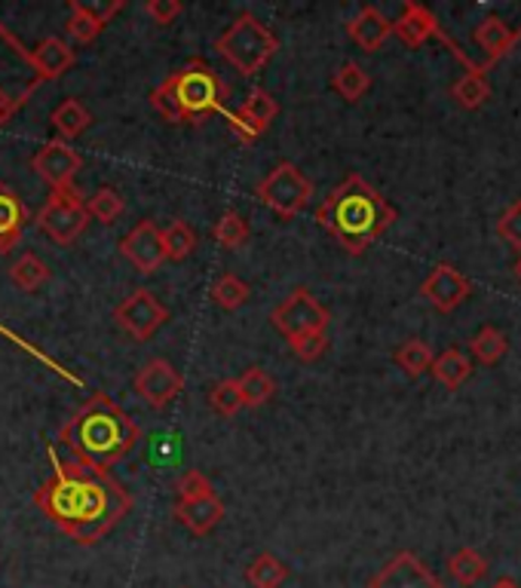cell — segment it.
<instances>
[{
    "instance_id": "cell-45",
    "label": "cell",
    "mask_w": 521,
    "mask_h": 588,
    "mask_svg": "<svg viewBox=\"0 0 521 588\" xmlns=\"http://www.w3.org/2000/svg\"><path fill=\"white\" fill-rule=\"evenodd\" d=\"M512 273H516V280L521 282V258H519V261H516V267H512Z\"/></svg>"
},
{
    "instance_id": "cell-7",
    "label": "cell",
    "mask_w": 521,
    "mask_h": 588,
    "mask_svg": "<svg viewBox=\"0 0 521 588\" xmlns=\"http://www.w3.org/2000/svg\"><path fill=\"white\" fill-rule=\"evenodd\" d=\"M254 196H258L273 215L288 220L298 218L301 212L307 208L313 196V184L310 178L304 176L295 162L285 160L280 162V166H273L268 176L254 184Z\"/></svg>"
},
{
    "instance_id": "cell-39",
    "label": "cell",
    "mask_w": 521,
    "mask_h": 588,
    "mask_svg": "<svg viewBox=\"0 0 521 588\" xmlns=\"http://www.w3.org/2000/svg\"><path fill=\"white\" fill-rule=\"evenodd\" d=\"M175 494H179V502H194L203 500V497H212L215 487H212V482L200 470H188L175 482Z\"/></svg>"
},
{
    "instance_id": "cell-21",
    "label": "cell",
    "mask_w": 521,
    "mask_h": 588,
    "mask_svg": "<svg viewBox=\"0 0 521 588\" xmlns=\"http://www.w3.org/2000/svg\"><path fill=\"white\" fill-rule=\"evenodd\" d=\"M172 514H175L194 536H206V533L218 528V521L224 518V502L218 500V494H212V497H203V500L194 502H175Z\"/></svg>"
},
{
    "instance_id": "cell-20",
    "label": "cell",
    "mask_w": 521,
    "mask_h": 588,
    "mask_svg": "<svg viewBox=\"0 0 521 588\" xmlns=\"http://www.w3.org/2000/svg\"><path fill=\"white\" fill-rule=\"evenodd\" d=\"M120 7H123V3H111L107 10H92V7H87V3H77V0H71V3H68L71 15H68V25H65L68 37H71L75 44H92V41H95V37L104 31L107 19H111L114 13H120Z\"/></svg>"
},
{
    "instance_id": "cell-4",
    "label": "cell",
    "mask_w": 521,
    "mask_h": 588,
    "mask_svg": "<svg viewBox=\"0 0 521 588\" xmlns=\"http://www.w3.org/2000/svg\"><path fill=\"white\" fill-rule=\"evenodd\" d=\"M215 49H218V56H222L227 65L237 68V74L254 77V74L264 71L268 61L280 53V41H276V34H273L264 22H258L254 15L242 13L237 22L215 41Z\"/></svg>"
},
{
    "instance_id": "cell-23",
    "label": "cell",
    "mask_w": 521,
    "mask_h": 588,
    "mask_svg": "<svg viewBox=\"0 0 521 588\" xmlns=\"http://www.w3.org/2000/svg\"><path fill=\"white\" fill-rule=\"evenodd\" d=\"M473 41H476L478 49L488 56V61H497L500 56H507L509 49H512V44L519 41V31L509 29L500 15H488V19H482L476 25Z\"/></svg>"
},
{
    "instance_id": "cell-13",
    "label": "cell",
    "mask_w": 521,
    "mask_h": 588,
    "mask_svg": "<svg viewBox=\"0 0 521 588\" xmlns=\"http://www.w3.org/2000/svg\"><path fill=\"white\" fill-rule=\"evenodd\" d=\"M80 166H83V157L77 154V147H71L68 142H61V138L44 145L34 157H31V169L44 178L53 191L71 188V181H75V176L80 172Z\"/></svg>"
},
{
    "instance_id": "cell-25",
    "label": "cell",
    "mask_w": 521,
    "mask_h": 588,
    "mask_svg": "<svg viewBox=\"0 0 521 588\" xmlns=\"http://www.w3.org/2000/svg\"><path fill=\"white\" fill-rule=\"evenodd\" d=\"M432 377L448 386V389H457L461 383L469 381L473 374V359L463 353V350H445L442 355L432 359Z\"/></svg>"
},
{
    "instance_id": "cell-3",
    "label": "cell",
    "mask_w": 521,
    "mask_h": 588,
    "mask_svg": "<svg viewBox=\"0 0 521 588\" xmlns=\"http://www.w3.org/2000/svg\"><path fill=\"white\" fill-rule=\"evenodd\" d=\"M316 220L347 255H365L393 227L396 208L365 178L347 176L316 208Z\"/></svg>"
},
{
    "instance_id": "cell-19",
    "label": "cell",
    "mask_w": 521,
    "mask_h": 588,
    "mask_svg": "<svg viewBox=\"0 0 521 588\" xmlns=\"http://www.w3.org/2000/svg\"><path fill=\"white\" fill-rule=\"evenodd\" d=\"M347 34H350L365 53H377L381 46L387 44L389 34H393V22H389L387 15L381 13L377 7H362V10L350 19Z\"/></svg>"
},
{
    "instance_id": "cell-8",
    "label": "cell",
    "mask_w": 521,
    "mask_h": 588,
    "mask_svg": "<svg viewBox=\"0 0 521 588\" xmlns=\"http://www.w3.org/2000/svg\"><path fill=\"white\" fill-rule=\"evenodd\" d=\"M34 220L56 246H75L77 236L90 227V212L75 188H61V191L49 193V200Z\"/></svg>"
},
{
    "instance_id": "cell-15",
    "label": "cell",
    "mask_w": 521,
    "mask_h": 588,
    "mask_svg": "<svg viewBox=\"0 0 521 588\" xmlns=\"http://www.w3.org/2000/svg\"><path fill=\"white\" fill-rule=\"evenodd\" d=\"M469 292H473V282L466 280L461 270L451 264L432 267V273L423 280V285H420V294H423L439 313H451V309L461 307L463 301L469 297Z\"/></svg>"
},
{
    "instance_id": "cell-2",
    "label": "cell",
    "mask_w": 521,
    "mask_h": 588,
    "mask_svg": "<svg viewBox=\"0 0 521 588\" xmlns=\"http://www.w3.org/2000/svg\"><path fill=\"white\" fill-rule=\"evenodd\" d=\"M138 439L141 429L126 408L107 393H95L68 417L56 444L92 470H111L114 463L133 454Z\"/></svg>"
},
{
    "instance_id": "cell-33",
    "label": "cell",
    "mask_w": 521,
    "mask_h": 588,
    "mask_svg": "<svg viewBox=\"0 0 521 588\" xmlns=\"http://www.w3.org/2000/svg\"><path fill=\"white\" fill-rule=\"evenodd\" d=\"M393 359H396V365L403 368L408 377H420V374H427L432 368L430 343H423V340L417 338L399 343V350L393 353Z\"/></svg>"
},
{
    "instance_id": "cell-10",
    "label": "cell",
    "mask_w": 521,
    "mask_h": 588,
    "mask_svg": "<svg viewBox=\"0 0 521 588\" xmlns=\"http://www.w3.org/2000/svg\"><path fill=\"white\" fill-rule=\"evenodd\" d=\"M270 323L276 325L285 338H298V335H310V331H326L328 309L307 289H295L270 313Z\"/></svg>"
},
{
    "instance_id": "cell-44",
    "label": "cell",
    "mask_w": 521,
    "mask_h": 588,
    "mask_svg": "<svg viewBox=\"0 0 521 588\" xmlns=\"http://www.w3.org/2000/svg\"><path fill=\"white\" fill-rule=\"evenodd\" d=\"M491 588H519V586H516L512 579H500V583H494Z\"/></svg>"
},
{
    "instance_id": "cell-27",
    "label": "cell",
    "mask_w": 521,
    "mask_h": 588,
    "mask_svg": "<svg viewBox=\"0 0 521 588\" xmlns=\"http://www.w3.org/2000/svg\"><path fill=\"white\" fill-rule=\"evenodd\" d=\"M285 579H288V564L270 552L254 555L252 564L246 567V583L252 588H283Z\"/></svg>"
},
{
    "instance_id": "cell-35",
    "label": "cell",
    "mask_w": 521,
    "mask_h": 588,
    "mask_svg": "<svg viewBox=\"0 0 521 588\" xmlns=\"http://www.w3.org/2000/svg\"><path fill=\"white\" fill-rule=\"evenodd\" d=\"M249 220L242 218L239 212H224L222 218L215 220V230H212V236H215V242L222 246V249H239V246H246L249 242Z\"/></svg>"
},
{
    "instance_id": "cell-34",
    "label": "cell",
    "mask_w": 521,
    "mask_h": 588,
    "mask_svg": "<svg viewBox=\"0 0 521 588\" xmlns=\"http://www.w3.org/2000/svg\"><path fill=\"white\" fill-rule=\"evenodd\" d=\"M163 249L166 261H184L191 258V251L196 249V234L188 220H172L169 227H163Z\"/></svg>"
},
{
    "instance_id": "cell-11",
    "label": "cell",
    "mask_w": 521,
    "mask_h": 588,
    "mask_svg": "<svg viewBox=\"0 0 521 588\" xmlns=\"http://www.w3.org/2000/svg\"><path fill=\"white\" fill-rule=\"evenodd\" d=\"M181 389H184V377H181V371L169 359H150L135 374V393L154 411L169 408L181 396Z\"/></svg>"
},
{
    "instance_id": "cell-26",
    "label": "cell",
    "mask_w": 521,
    "mask_h": 588,
    "mask_svg": "<svg viewBox=\"0 0 521 588\" xmlns=\"http://www.w3.org/2000/svg\"><path fill=\"white\" fill-rule=\"evenodd\" d=\"M451 95H454V102L466 108V111H476L482 104L491 99V87H488V77H485V68H469V71L463 74L461 80L451 87Z\"/></svg>"
},
{
    "instance_id": "cell-41",
    "label": "cell",
    "mask_w": 521,
    "mask_h": 588,
    "mask_svg": "<svg viewBox=\"0 0 521 588\" xmlns=\"http://www.w3.org/2000/svg\"><path fill=\"white\" fill-rule=\"evenodd\" d=\"M288 347H292V353L298 355L301 362H316L328 350V338L326 331H310V335L288 338Z\"/></svg>"
},
{
    "instance_id": "cell-24",
    "label": "cell",
    "mask_w": 521,
    "mask_h": 588,
    "mask_svg": "<svg viewBox=\"0 0 521 588\" xmlns=\"http://www.w3.org/2000/svg\"><path fill=\"white\" fill-rule=\"evenodd\" d=\"M49 123H53V129L61 135V142H75V138H80V135L87 133L92 126V114L87 111V104L77 102V99H65V102L53 111V117H49Z\"/></svg>"
},
{
    "instance_id": "cell-29",
    "label": "cell",
    "mask_w": 521,
    "mask_h": 588,
    "mask_svg": "<svg viewBox=\"0 0 521 588\" xmlns=\"http://www.w3.org/2000/svg\"><path fill=\"white\" fill-rule=\"evenodd\" d=\"M237 383L246 408H261V405H268L270 398H273V393H276V381L270 377L264 368H249V371H242V377H237Z\"/></svg>"
},
{
    "instance_id": "cell-37",
    "label": "cell",
    "mask_w": 521,
    "mask_h": 588,
    "mask_svg": "<svg viewBox=\"0 0 521 588\" xmlns=\"http://www.w3.org/2000/svg\"><path fill=\"white\" fill-rule=\"evenodd\" d=\"M90 220H102V224H114L123 215V196L114 188H99L87 203Z\"/></svg>"
},
{
    "instance_id": "cell-30",
    "label": "cell",
    "mask_w": 521,
    "mask_h": 588,
    "mask_svg": "<svg viewBox=\"0 0 521 588\" xmlns=\"http://www.w3.org/2000/svg\"><path fill=\"white\" fill-rule=\"evenodd\" d=\"M10 280H13L15 289H22V292H37L41 285H46L49 280V267L34 255V251H25V255H19L10 267Z\"/></svg>"
},
{
    "instance_id": "cell-40",
    "label": "cell",
    "mask_w": 521,
    "mask_h": 588,
    "mask_svg": "<svg viewBox=\"0 0 521 588\" xmlns=\"http://www.w3.org/2000/svg\"><path fill=\"white\" fill-rule=\"evenodd\" d=\"M150 104H154V111L160 114L169 123H184V114H181V104L175 99V92L169 87V80H163L160 87L150 92Z\"/></svg>"
},
{
    "instance_id": "cell-32",
    "label": "cell",
    "mask_w": 521,
    "mask_h": 588,
    "mask_svg": "<svg viewBox=\"0 0 521 588\" xmlns=\"http://www.w3.org/2000/svg\"><path fill=\"white\" fill-rule=\"evenodd\" d=\"M448 574L454 576L461 586H476L482 576L488 574V561L478 555L476 549H461L448 558Z\"/></svg>"
},
{
    "instance_id": "cell-16",
    "label": "cell",
    "mask_w": 521,
    "mask_h": 588,
    "mask_svg": "<svg viewBox=\"0 0 521 588\" xmlns=\"http://www.w3.org/2000/svg\"><path fill=\"white\" fill-rule=\"evenodd\" d=\"M276 114H280V102L270 95L268 89H252L249 99L239 104L237 114H230V129H234L242 142H254V138L273 123Z\"/></svg>"
},
{
    "instance_id": "cell-43",
    "label": "cell",
    "mask_w": 521,
    "mask_h": 588,
    "mask_svg": "<svg viewBox=\"0 0 521 588\" xmlns=\"http://www.w3.org/2000/svg\"><path fill=\"white\" fill-rule=\"evenodd\" d=\"M181 10H184L181 0H148V3H145V13L150 15V22H157V25H163V29L179 19Z\"/></svg>"
},
{
    "instance_id": "cell-18",
    "label": "cell",
    "mask_w": 521,
    "mask_h": 588,
    "mask_svg": "<svg viewBox=\"0 0 521 588\" xmlns=\"http://www.w3.org/2000/svg\"><path fill=\"white\" fill-rule=\"evenodd\" d=\"M77 61V53L65 44L61 37H44L41 44L31 49V65L41 80H59L61 74L71 71Z\"/></svg>"
},
{
    "instance_id": "cell-6",
    "label": "cell",
    "mask_w": 521,
    "mask_h": 588,
    "mask_svg": "<svg viewBox=\"0 0 521 588\" xmlns=\"http://www.w3.org/2000/svg\"><path fill=\"white\" fill-rule=\"evenodd\" d=\"M166 80H169V87H172L175 99H179L184 123L208 117V114H215V111H222L224 114L227 87H224L222 80H218V74L212 71L203 59H191L184 68L169 74Z\"/></svg>"
},
{
    "instance_id": "cell-9",
    "label": "cell",
    "mask_w": 521,
    "mask_h": 588,
    "mask_svg": "<svg viewBox=\"0 0 521 588\" xmlns=\"http://www.w3.org/2000/svg\"><path fill=\"white\" fill-rule=\"evenodd\" d=\"M114 319L129 338L145 343L163 328L166 319H169V309L148 289H135L126 301H120V307L114 309Z\"/></svg>"
},
{
    "instance_id": "cell-1",
    "label": "cell",
    "mask_w": 521,
    "mask_h": 588,
    "mask_svg": "<svg viewBox=\"0 0 521 588\" xmlns=\"http://www.w3.org/2000/svg\"><path fill=\"white\" fill-rule=\"evenodd\" d=\"M53 478L34 494L37 509L77 545H95L133 509V497L107 470H92L49 444Z\"/></svg>"
},
{
    "instance_id": "cell-14",
    "label": "cell",
    "mask_w": 521,
    "mask_h": 588,
    "mask_svg": "<svg viewBox=\"0 0 521 588\" xmlns=\"http://www.w3.org/2000/svg\"><path fill=\"white\" fill-rule=\"evenodd\" d=\"M369 588H445L442 579L432 574L423 561L417 558L415 552H399L396 558L384 564Z\"/></svg>"
},
{
    "instance_id": "cell-22",
    "label": "cell",
    "mask_w": 521,
    "mask_h": 588,
    "mask_svg": "<svg viewBox=\"0 0 521 588\" xmlns=\"http://www.w3.org/2000/svg\"><path fill=\"white\" fill-rule=\"evenodd\" d=\"M25 220H29V208L22 203V196L0 184V255L19 246Z\"/></svg>"
},
{
    "instance_id": "cell-31",
    "label": "cell",
    "mask_w": 521,
    "mask_h": 588,
    "mask_svg": "<svg viewBox=\"0 0 521 588\" xmlns=\"http://www.w3.org/2000/svg\"><path fill=\"white\" fill-rule=\"evenodd\" d=\"M507 350H509L507 335H503L500 328H494V325H485L476 338L469 340V355H473L476 362H482V365L500 362V359L507 355Z\"/></svg>"
},
{
    "instance_id": "cell-36",
    "label": "cell",
    "mask_w": 521,
    "mask_h": 588,
    "mask_svg": "<svg viewBox=\"0 0 521 588\" xmlns=\"http://www.w3.org/2000/svg\"><path fill=\"white\" fill-rule=\"evenodd\" d=\"M212 301L222 309H239L246 301H249V285L239 280L237 273H222L215 285H212Z\"/></svg>"
},
{
    "instance_id": "cell-12",
    "label": "cell",
    "mask_w": 521,
    "mask_h": 588,
    "mask_svg": "<svg viewBox=\"0 0 521 588\" xmlns=\"http://www.w3.org/2000/svg\"><path fill=\"white\" fill-rule=\"evenodd\" d=\"M120 255L138 270V273H157L166 261L163 230L154 220H138L129 234L120 239Z\"/></svg>"
},
{
    "instance_id": "cell-42",
    "label": "cell",
    "mask_w": 521,
    "mask_h": 588,
    "mask_svg": "<svg viewBox=\"0 0 521 588\" xmlns=\"http://www.w3.org/2000/svg\"><path fill=\"white\" fill-rule=\"evenodd\" d=\"M497 234H500V239H503L507 246L521 251V200L519 203H512V206L503 212V218L497 220Z\"/></svg>"
},
{
    "instance_id": "cell-28",
    "label": "cell",
    "mask_w": 521,
    "mask_h": 588,
    "mask_svg": "<svg viewBox=\"0 0 521 588\" xmlns=\"http://www.w3.org/2000/svg\"><path fill=\"white\" fill-rule=\"evenodd\" d=\"M331 89L341 95L343 102H359L372 89V77L359 61H343L341 68L335 71V77H331Z\"/></svg>"
},
{
    "instance_id": "cell-17",
    "label": "cell",
    "mask_w": 521,
    "mask_h": 588,
    "mask_svg": "<svg viewBox=\"0 0 521 588\" xmlns=\"http://www.w3.org/2000/svg\"><path fill=\"white\" fill-rule=\"evenodd\" d=\"M393 34H396L405 46H411V49L423 46L430 37H442L435 15H432L427 7H420V3H405L403 15L393 22Z\"/></svg>"
},
{
    "instance_id": "cell-5",
    "label": "cell",
    "mask_w": 521,
    "mask_h": 588,
    "mask_svg": "<svg viewBox=\"0 0 521 588\" xmlns=\"http://www.w3.org/2000/svg\"><path fill=\"white\" fill-rule=\"evenodd\" d=\"M44 80L31 65V49L19 44L13 31L0 22V123L13 117Z\"/></svg>"
},
{
    "instance_id": "cell-38",
    "label": "cell",
    "mask_w": 521,
    "mask_h": 588,
    "mask_svg": "<svg viewBox=\"0 0 521 588\" xmlns=\"http://www.w3.org/2000/svg\"><path fill=\"white\" fill-rule=\"evenodd\" d=\"M208 405L218 417H234L237 411H242V393H239L237 381H218L208 393Z\"/></svg>"
}]
</instances>
